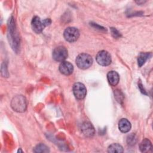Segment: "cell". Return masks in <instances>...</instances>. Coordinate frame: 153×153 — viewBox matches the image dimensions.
<instances>
[{
	"label": "cell",
	"mask_w": 153,
	"mask_h": 153,
	"mask_svg": "<svg viewBox=\"0 0 153 153\" xmlns=\"http://www.w3.org/2000/svg\"><path fill=\"white\" fill-rule=\"evenodd\" d=\"M31 25L33 30L36 33H41L45 27L44 21H41L40 18L38 16H35L33 17L31 22Z\"/></svg>",
	"instance_id": "obj_8"
},
{
	"label": "cell",
	"mask_w": 153,
	"mask_h": 153,
	"mask_svg": "<svg viewBox=\"0 0 153 153\" xmlns=\"http://www.w3.org/2000/svg\"><path fill=\"white\" fill-rule=\"evenodd\" d=\"M77 66L81 69H86L90 67L93 63L91 56L86 53L79 54L75 60Z\"/></svg>",
	"instance_id": "obj_3"
},
{
	"label": "cell",
	"mask_w": 153,
	"mask_h": 153,
	"mask_svg": "<svg viewBox=\"0 0 153 153\" xmlns=\"http://www.w3.org/2000/svg\"><path fill=\"white\" fill-rule=\"evenodd\" d=\"M96 60L99 65L103 66H108L111 63V55L105 50L99 51L96 56Z\"/></svg>",
	"instance_id": "obj_5"
},
{
	"label": "cell",
	"mask_w": 153,
	"mask_h": 153,
	"mask_svg": "<svg viewBox=\"0 0 153 153\" xmlns=\"http://www.w3.org/2000/svg\"><path fill=\"white\" fill-rule=\"evenodd\" d=\"M11 106L13 109L17 112H23L27 108V101L23 95H17L14 97L11 102Z\"/></svg>",
	"instance_id": "obj_1"
},
{
	"label": "cell",
	"mask_w": 153,
	"mask_h": 153,
	"mask_svg": "<svg viewBox=\"0 0 153 153\" xmlns=\"http://www.w3.org/2000/svg\"><path fill=\"white\" fill-rule=\"evenodd\" d=\"M151 56V53H140L137 58V63L139 67H141L147 60Z\"/></svg>",
	"instance_id": "obj_14"
},
{
	"label": "cell",
	"mask_w": 153,
	"mask_h": 153,
	"mask_svg": "<svg viewBox=\"0 0 153 153\" xmlns=\"http://www.w3.org/2000/svg\"><path fill=\"white\" fill-rule=\"evenodd\" d=\"M111 33H112V35H113V36L115 38H117L119 36H120V33L118 32V30L115 28H112V27L111 28Z\"/></svg>",
	"instance_id": "obj_17"
},
{
	"label": "cell",
	"mask_w": 153,
	"mask_h": 153,
	"mask_svg": "<svg viewBox=\"0 0 153 153\" xmlns=\"http://www.w3.org/2000/svg\"><path fill=\"white\" fill-rule=\"evenodd\" d=\"M50 151L49 148L45 144L40 143L37 145L33 149V152H48Z\"/></svg>",
	"instance_id": "obj_16"
},
{
	"label": "cell",
	"mask_w": 153,
	"mask_h": 153,
	"mask_svg": "<svg viewBox=\"0 0 153 153\" xmlns=\"http://www.w3.org/2000/svg\"><path fill=\"white\" fill-rule=\"evenodd\" d=\"M73 93L76 99H83L86 96L87 90L83 84L76 82L73 85Z\"/></svg>",
	"instance_id": "obj_7"
},
{
	"label": "cell",
	"mask_w": 153,
	"mask_h": 153,
	"mask_svg": "<svg viewBox=\"0 0 153 153\" xmlns=\"http://www.w3.org/2000/svg\"><path fill=\"white\" fill-rule=\"evenodd\" d=\"M107 78L109 83L112 86H115L117 85L120 81L118 74L114 71H111L108 73Z\"/></svg>",
	"instance_id": "obj_11"
},
{
	"label": "cell",
	"mask_w": 153,
	"mask_h": 153,
	"mask_svg": "<svg viewBox=\"0 0 153 153\" xmlns=\"http://www.w3.org/2000/svg\"><path fill=\"white\" fill-rule=\"evenodd\" d=\"M8 25V35H9V41L11 42V45L14 50L16 51L19 47V38L17 33H16L15 25L14 23V20L13 17H11L9 20Z\"/></svg>",
	"instance_id": "obj_2"
},
{
	"label": "cell",
	"mask_w": 153,
	"mask_h": 153,
	"mask_svg": "<svg viewBox=\"0 0 153 153\" xmlns=\"http://www.w3.org/2000/svg\"><path fill=\"white\" fill-rule=\"evenodd\" d=\"M52 56L54 60L56 62H62L68 57V50L63 46H59L54 49Z\"/></svg>",
	"instance_id": "obj_4"
},
{
	"label": "cell",
	"mask_w": 153,
	"mask_h": 153,
	"mask_svg": "<svg viewBox=\"0 0 153 153\" xmlns=\"http://www.w3.org/2000/svg\"><path fill=\"white\" fill-rule=\"evenodd\" d=\"M152 143L148 139H144L139 145V149L142 152H150L152 151Z\"/></svg>",
	"instance_id": "obj_13"
},
{
	"label": "cell",
	"mask_w": 153,
	"mask_h": 153,
	"mask_svg": "<svg viewBox=\"0 0 153 153\" xmlns=\"http://www.w3.org/2000/svg\"><path fill=\"white\" fill-rule=\"evenodd\" d=\"M118 128L123 133H127L131 128V124L126 118H122L118 123Z\"/></svg>",
	"instance_id": "obj_12"
},
{
	"label": "cell",
	"mask_w": 153,
	"mask_h": 153,
	"mask_svg": "<svg viewBox=\"0 0 153 153\" xmlns=\"http://www.w3.org/2000/svg\"><path fill=\"white\" fill-rule=\"evenodd\" d=\"M59 69L61 74L65 75H69L73 72L74 66L70 62L63 61L60 64Z\"/></svg>",
	"instance_id": "obj_10"
},
{
	"label": "cell",
	"mask_w": 153,
	"mask_h": 153,
	"mask_svg": "<svg viewBox=\"0 0 153 153\" xmlns=\"http://www.w3.org/2000/svg\"><path fill=\"white\" fill-rule=\"evenodd\" d=\"M81 130L82 134L86 137H92L95 133L94 128L89 122H84L81 124Z\"/></svg>",
	"instance_id": "obj_9"
},
{
	"label": "cell",
	"mask_w": 153,
	"mask_h": 153,
	"mask_svg": "<svg viewBox=\"0 0 153 153\" xmlns=\"http://www.w3.org/2000/svg\"><path fill=\"white\" fill-rule=\"evenodd\" d=\"M18 152H23V151L20 149H19V150H18Z\"/></svg>",
	"instance_id": "obj_18"
},
{
	"label": "cell",
	"mask_w": 153,
	"mask_h": 153,
	"mask_svg": "<svg viewBox=\"0 0 153 153\" xmlns=\"http://www.w3.org/2000/svg\"><path fill=\"white\" fill-rule=\"evenodd\" d=\"M63 36L66 41L69 42H73L78 39L79 32V30L74 27H68L65 30Z\"/></svg>",
	"instance_id": "obj_6"
},
{
	"label": "cell",
	"mask_w": 153,
	"mask_h": 153,
	"mask_svg": "<svg viewBox=\"0 0 153 153\" xmlns=\"http://www.w3.org/2000/svg\"><path fill=\"white\" fill-rule=\"evenodd\" d=\"M108 152L111 153H121L123 152V148L118 143H112L110 145L108 148Z\"/></svg>",
	"instance_id": "obj_15"
}]
</instances>
